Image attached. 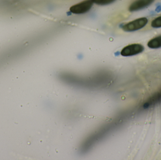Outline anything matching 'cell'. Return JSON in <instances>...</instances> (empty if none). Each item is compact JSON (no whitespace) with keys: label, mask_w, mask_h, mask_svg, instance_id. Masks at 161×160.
<instances>
[{"label":"cell","mask_w":161,"mask_h":160,"mask_svg":"<svg viewBox=\"0 0 161 160\" xmlns=\"http://www.w3.org/2000/svg\"><path fill=\"white\" fill-rule=\"evenodd\" d=\"M144 48L140 44H133L125 47L121 51V55L124 56H130L136 55L143 51Z\"/></svg>","instance_id":"cell-3"},{"label":"cell","mask_w":161,"mask_h":160,"mask_svg":"<svg viewBox=\"0 0 161 160\" xmlns=\"http://www.w3.org/2000/svg\"><path fill=\"white\" fill-rule=\"evenodd\" d=\"M147 46L151 49H156L161 47V35L148 41Z\"/></svg>","instance_id":"cell-5"},{"label":"cell","mask_w":161,"mask_h":160,"mask_svg":"<svg viewBox=\"0 0 161 160\" xmlns=\"http://www.w3.org/2000/svg\"><path fill=\"white\" fill-rule=\"evenodd\" d=\"M115 0H92L93 3L99 5H106L113 3Z\"/></svg>","instance_id":"cell-6"},{"label":"cell","mask_w":161,"mask_h":160,"mask_svg":"<svg viewBox=\"0 0 161 160\" xmlns=\"http://www.w3.org/2000/svg\"><path fill=\"white\" fill-rule=\"evenodd\" d=\"M154 1V0H136L130 6L129 9L131 12L141 10L150 5Z\"/></svg>","instance_id":"cell-4"},{"label":"cell","mask_w":161,"mask_h":160,"mask_svg":"<svg viewBox=\"0 0 161 160\" xmlns=\"http://www.w3.org/2000/svg\"><path fill=\"white\" fill-rule=\"evenodd\" d=\"M151 26L154 28H158L161 27V16L156 18L152 21Z\"/></svg>","instance_id":"cell-7"},{"label":"cell","mask_w":161,"mask_h":160,"mask_svg":"<svg viewBox=\"0 0 161 160\" xmlns=\"http://www.w3.org/2000/svg\"><path fill=\"white\" fill-rule=\"evenodd\" d=\"M93 4L92 0H85L71 7L70 11L73 14H84L91 9Z\"/></svg>","instance_id":"cell-2"},{"label":"cell","mask_w":161,"mask_h":160,"mask_svg":"<svg viewBox=\"0 0 161 160\" xmlns=\"http://www.w3.org/2000/svg\"><path fill=\"white\" fill-rule=\"evenodd\" d=\"M147 23L148 19L146 18H141L126 23L123 25L122 29L125 32H134L143 28Z\"/></svg>","instance_id":"cell-1"}]
</instances>
